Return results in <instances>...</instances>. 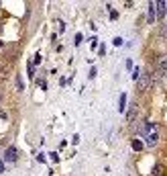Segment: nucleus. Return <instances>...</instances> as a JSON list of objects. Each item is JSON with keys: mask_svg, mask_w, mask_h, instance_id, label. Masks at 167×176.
<instances>
[{"mask_svg": "<svg viewBox=\"0 0 167 176\" xmlns=\"http://www.w3.org/2000/svg\"><path fill=\"white\" fill-rule=\"evenodd\" d=\"M141 133L145 135L149 148L157 145V141H159V127H157V123H145V125H141Z\"/></svg>", "mask_w": 167, "mask_h": 176, "instance_id": "f257e3e1", "label": "nucleus"}, {"mask_svg": "<svg viewBox=\"0 0 167 176\" xmlns=\"http://www.w3.org/2000/svg\"><path fill=\"white\" fill-rule=\"evenodd\" d=\"M137 82H139V90H147V88L151 86V74H149V72L147 74H141V78Z\"/></svg>", "mask_w": 167, "mask_h": 176, "instance_id": "f03ea898", "label": "nucleus"}, {"mask_svg": "<svg viewBox=\"0 0 167 176\" xmlns=\"http://www.w3.org/2000/svg\"><path fill=\"white\" fill-rule=\"evenodd\" d=\"M157 74L159 76L167 74V55H161L159 60H157Z\"/></svg>", "mask_w": 167, "mask_h": 176, "instance_id": "7ed1b4c3", "label": "nucleus"}, {"mask_svg": "<svg viewBox=\"0 0 167 176\" xmlns=\"http://www.w3.org/2000/svg\"><path fill=\"white\" fill-rule=\"evenodd\" d=\"M16 158H19V149L14 148V145H10V148L6 149V154H4V160H6V162H14Z\"/></svg>", "mask_w": 167, "mask_h": 176, "instance_id": "20e7f679", "label": "nucleus"}, {"mask_svg": "<svg viewBox=\"0 0 167 176\" xmlns=\"http://www.w3.org/2000/svg\"><path fill=\"white\" fill-rule=\"evenodd\" d=\"M147 19H149V23H153L155 20V13H157V2H149L147 4Z\"/></svg>", "mask_w": 167, "mask_h": 176, "instance_id": "39448f33", "label": "nucleus"}, {"mask_svg": "<svg viewBox=\"0 0 167 176\" xmlns=\"http://www.w3.org/2000/svg\"><path fill=\"white\" fill-rule=\"evenodd\" d=\"M167 13V0H159L157 2V14H159V19H163Z\"/></svg>", "mask_w": 167, "mask_h": 176, "instance_id": "423d86ee", "label": "nucleus"}, {"mask_svg": "<svg viewBox=\"0 0 167 176\" xmlns=\"http://www.w3.org/2000/svg\"><path fill=\"white\" fill-rule=\"evenodd\" d=\"M134 115H137V105L133 102V105H130V111L127 113V121H128V123H130V121H134Z\"/></svg>", "mask_w": 167, "mask_h": 176, "instance_id": "0eeeda50", "label": "nucleus"}, {"mask_svg": "<svg viewBox=\"0 0 167 176\" xmlns=\"http://www.w3.org/2000/svg\"><path fill=\"white\" fill-rule=\"evenodd\" d=\"M143 148H145V143L141 141V139H133V149L134 152H141Z\"/></svg>", "mask_w": 167, "mask_h": 176, "instance_id": "6e6552de", "label": "nucleus"}, {"mask_svg": "<svg viewBox=\"0 0 167 176\" xmlns=\"http://www.w3.org/2000/svg\"><path fill=\"white\" fill-rule=\"evenodd\" d=\"M118 105H120V107H118V111H124V108H127V94H120V101H118Z\"/></svg>", "mask_w": 167, "mask_h": 176, "instance_id": "1a4fd4ad", "label": "nucleus"}, {"mask_svg": "<svg viewBox=\"0 0 167 176\" xmlns=\"http://www.w3.org/2000/svg\"><path fill=\"white\" fill-rule=\"evenodd\" d=\"M153 174L155 176H163V166H161V164H157V166L153 168Z\"/></svg>", "mask_w": 167, "mask_h": 176, "instance_id": "9d476101", "label": "nucleus"}, {"mask_svg": "<svg viewBox=\"0 0 167 176\" xmlns=\"http://www.w3.org/2000/svg\"><path fill=\"white\" fill-rule=\"evenodd\" d=\"M16 86H19V90H25V84H23V78H20L19 74H16Z\"/></svg>", "mask_w": 167, "mask_h": 176, "instance_id": "9b49d317", "label": "nucleus"}, {"mask_svg": "<svg viewBox=\"0 0 167 176\" xmlns=\"http://www.w3.org/2000/svg\"><path fill=\"white\" fill-rule=\"evenodd\" d=\"M80 43H82V35L78 33V35H75V45H80Z\"/></svg>", "mask_w": 167, "mask_h": 176, "instance_id": "f8f14e48", "label": "nucleus"}, {"mask_svg": "<svg viewBox=\"0 0 167 176\" xmlns=\"http://www.w3.org/2000/svg\"><path fill=\"white\" fill-rule=\"evenodd\" d=\"M2 172H4V164L0 162V174H2Z\"/></svg>", "mask_w": 167, "mask_h": 176, "instance_id": "ddd939ff", "label": "nucleus"}, {"mask_svg": "<svg viewBox=\"0 0 167 176\" xmlns=\"http://www.w3.org/2000/svg\"><path fill=\"white\" fill-rule=\"evenodd\" d=\"M0 47H2V41H0Z\"/></svg>", "mask_w": 167, "mask_h": 176, "instance_id": "4468645a", "label": "nucleus"}]
</instances>
